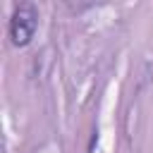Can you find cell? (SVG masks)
I'll return each mask as SVG.
<instances>
[{
    "instance_id": "obj_1",
    "label": "cell",
    "mask_w": 153,
    "mask_h": 153,
    "mask_svg": "<svg viewBox=\"0 0 153 153\" xmlns=\"http://www.w3.org/2000/svg\"><path fill=\"white\" fill-rule=\"evenodd\" d=\"M38 29V7L33 2H19L10 17V41L14 48H26Z\"/></svg>"
}]
</instances>
